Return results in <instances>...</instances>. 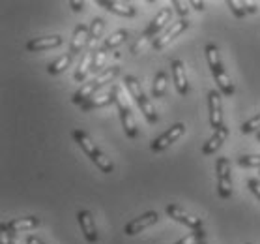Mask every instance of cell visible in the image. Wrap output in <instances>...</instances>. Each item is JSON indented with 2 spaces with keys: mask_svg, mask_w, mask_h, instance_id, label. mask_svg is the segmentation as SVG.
I'll return each instance as SVG.
<instances>
[{
  "mask_svg": "<svg viewBox=\"0 0 260 244\" xmlns=\"http://www.w3.org/2000/svg\"><path fill=\"white\" fill-rule=\"evenodd\" d=\"M70 6L73 12H83L84 10V2H79V0H70Z\"/></svg>",
  "mask_w": 260,
  "mask_h": 244,
  "instance_id": "obj_33",
  "label": "cell"
},
{
  "mask_svg": "<svg viewBox=\"0 0 260 244\" xmlns=\"http://www.w3.org/2000/svg\"><path fill=\"white\" fill-rule=\"evenodd\" d=\"M238 164L242 167H258L260 169V154L240 156V158H238Z\"/></svg>",
  "mask_w": 260,
  "mask_h": 244,
  "instance_id": "obj_30",
  "label": "cell"
},
{
  "mask_svg": "<svg viewBox=\"0 0 260 244\" xmlns=\"http://www.w3.org/2000/svg\"><path fill=\"white\" fill-rule=\"evenodd\" d=\"M118 75H120V66H116V64L109 66V68H105L100 75H95L94 79H90L88 83H84L83 87L73 94L71 100H73V103H77V105H83L84 101H88L92 96L98 94L107 83H113Z\"/></svg>",
  "mask_w": 260,
  "mask_h": 244,
  "instance_id": "obj_1",
  "label": "cell"
},
{
  "mask_svg": "<svg viewBox=\"0 0 260 244\" xmlns=\"http://www.w3.org/2000/svg\"><path fill=\"white\" fill-rule=\"evenodd\" d=\"M26 244H43V242L38 237H34V235H28L26 237Z\"/></svg>",
  "mask_w": 260,
  "mask_h": 244,
  "instance_id": "obj_36",
  "label": "cell"
},
{
  "mask_svg": "<svg viewBox=\"0 0 260 244\" xmlns=\"http://www.w3.org/2000/svg\"><path fill=\"white\" fill-rule=\"evenodd\" d=\"M2 244H8V240H6V235L2 233Z\"/></svg>",
  "mask_w": 260,
  "mask_h": 244,
  "instance_id": "obj_37",
  "label": "cell"
},
{
  "mask_svg": "<svg viewBox=\"0 0 260 244\" xmlns=\"http://www.w3.org/2000/svg\"><path fill=\"white\" fill-rule=\"evenodd\" d=\"M169 24H172V10L171 8H163V10L150 21L148 29L142 32V36L146 38V40H152V42H154L155 38L159 36Z\"/></svg>",
  "mask_w": 260,
  "mask_h": 244,
  "instance_id": "obj_8",
  "label": "cell"
},
{
  "mask_svg": "<svg viewBox=\"0 0 260 244\" xmlns=\"http://www.w3.org/2000/svg\"><path fill=\"white\" fill-rule=\"evenodd\" d=\"M167 85H169V75H167V72L155 73L154 85H152V96H154V98H163L167 92Z\"/></svg>",
  "mask_w": 260,
  "mask_h": 244,
  "instance_id": "obj_24",
  "label": "cell"
},
{
  "mask_svg": "<svg viewBox=\"0 0 260 244\" xmlns=\"http://www.w3.org/2000/svg\"><path fill=\"white\" fill-rule=\"evenodd\" d=\"M77 220H79V226H81V231L84 233V237L88 242H98V231H95V222H94V216L90 210H79L77 212Z\"/></svg>",
  "mask_w": 260,
  "mask_h": 244,
  "instance_id": "obj_17",
  "label": "cell"
},
{
  "mask_svg": "<svg viewBox=\"0 0 260 244\" xmlns=\"http://www.w3.org/2000/svg\"><path fill=\"white\" fill-rule=\"evenodd\" d=\"M71 60H73V57H71L70 53L64 55V57H60V59H56L54 62H51L47 68V72L51 73V75H58V73L66 72L68 68L71 66Z\"/></svg>",
  "mask_w": 260,
  "mask_h": 244,
  "instance_id": "obj_26",
  "label": "cell"
},
{
  "mask_svg": "<svg viewBox=\"0 0 260 244\" xmlns=\"http://www.w3.org/2000/svg\"><path fill=\"white\" fill-rule=\"evenodd\" d=\"M183 131H185V126L182 122H176V124H172L165 133H161L159 137H155L152 145H150V149L154 150V152H163L165 149H169L176 139L183 135Z\"/></svg>",
  "mask_w": 260,
  "mask_h": 244,
  "instance_id": "obj_10",
  "label": "cell"
},
{
  "mask_svg": "<svg viewBox=\"0 0 260 244\" xmlns=\"http://www.w3.org/2000/svg\"><path fill=\"white\" fill-rule=\"evenodd\" d=\"M42 224L40 218L36 216H26V218H15L12 222H4L0 229L4 233H21V231H30V229H36V227Z\"/></svg>",
  "mask_w": 260,
  "mask_h": 244,
  "instance_id": "obj_12",
  "label": "cell"
},
{
  "mask_svg": "<svg viewBox=\"0 0 260 244\" xmlns=\"http://www.w3.org/2000/svg\"><path fill=\"white\" fill-rule=\"evenodd\" d=\"M105 62H107V51L103 47H98L92 53V62H90V72L94 75H100L103 70H105Z\"/></svg>",
  "mask_w": 260,
  "mask_h": 244,
  "instance_id": "obj_23",
  "label": "cell"
},
{
  "mask_svg": "<svg viewBox=\"0 0 260 244\" xmlns=\"http://www.w3.org/2000/svg\"><path fill=\"white\" fill-rule=\"evenodd\" d=\"M157 220H159V214H157L155 210H148V212L141 214L139 218L131 220L129 224H125L124 233L125 235H129V237H133V235H137V233L144 231V229H148L150 226L157 224Z\"/></svg>",
  "mask_w": 260,
  "mask_h": 244,
  "instance_id": "obj_11",
  "label": "cell"
},
{
  "mask_svg": "<svg viewBox=\"0 0 260 244\" xmlns=\"http://www.w3.org/2000/svg\"><path fill=\"white\" fill-rule=\"evenodd\" d=\"M254 131H260V113L258 115H254L253 119H249L245 120L242 124V133H254Z\"/></svg>",
  "mask_w": 260,
  "mask_h": 244,
  "instance_id": "obj_29",
  "label": "cell"
},
{
  "mask_svg": "<svg viewBox=\"0 0 260 244\" xmlns=\"http://www.w3.org/2000/svg\"><path fill=\"white\" fill-rule=\"evenodd\" d=\"M103 29H105V21L101 17H94L92 23H90V30H88V51L94 53L98 49V42H100L101 34H103Z\"/></svg>",
  "mask_w": 260,
  "mask_h": 244,
  "instance_id": "obj_21",
  "label": "cell"
},
{
  "mask_svg": "<svg viewBox=\"0 0 260 244\" xmlns=\"http://www.w3.org/2000/svg\"><path fill=\"white\" fill-rule=\"evenodd\" d=\"M229 137V128L223 126V128H219V130L213 131V135L208 139L204 147H202V156H210V154H215V150L221 149V145L225 143V139Z\"/></svg>",
  "mask_w": 260,
  "mask_h": 244,
  "instance_id": "obj_20",
  "label": "cell"
},
{
  "mask_svg": "<svg viewBox=\"0 0 260 244\" xmlns=\"http://www.w3.org/2000/svg\"><path fill=\"white\" fill-rule=\"evenodd\" d=\"M226 6L231 8V12L236 15L238 19L245 17L247 13H254L258 10V6L254 2H245V0H226Z\"/></svg>",
  "mask_w": 260,
  "mask_h": 244,
  "instance_id": "obj_22",
  "label": "cell"
},
{
  "mask_svg": "<svg viewBox=\"0 0 260 244\" xmlns=\"http://www.w3.org/2000/svg\"><path fill=\"white\" fill-rule=\"evenodd\" d=\"M249 244H251V242H249Z\"/></svg>",
  "mask_w": 260,
  "mask_h": 244,
  "instance_id": "obj_40",
  "label": "cell"
},
{
  "mask_svg": "<svg viewBox=\"0 0 260 244\" xmlns=\"http://www.w3.org/2000/svg\"><path fill=\"white\" fill-rule=\"evenodd\" d=\"M204 53H206L208 64H210L212 75L215 77V83H217L219 90H221V94L232 96V94H234V83H232L231 77L226 75L225 68H223V64H221L217 45H213V43H208L206 49H204Z\"/></svg>",
  "mask_w": 260,
  "mask_h": 244,
  "instance_id": "obj_2",
  "label": "cell"
},
{
  "mask_svg": "<svg viewBox=\"0 0 260 244\" xmlns=\"http://www.w3.org/2000/svg\"><path fill=\"white\" fill-rule=\"evenodd\" d=\"M223 94L221 90H210L208 92V109H210V126L213 131L223 128Z\"/></svg>",
  "mask_w": 260,
  "mask_h": 244,
  "instance_id": "obj_9",
  "label": "cell"
},
{
  "mask_svg": "<svg viewBox=\"0 0 260 244\" xmlns=\"http://www.w3.org/2000/svg\"><path fill=\"white\" fill-rule=\"evenodd\" d=\"M256 139L260 141V131H256Z\"/></svg>",
  "mask_w": 260,
  "mask_h": 244,
  "instance_id": "obj_38",
  "label": "cell"
},
{
  "mask_svg": "<svg viewBox=\"0 0 260 244\" xmlns=\"http://www.w3.org/2000/svg\"><path fill=\"white\" fill-rule=\"evenodd\" d=\"M114 98H116V92H114V85L105 92H100V94L92 96L88 101H84L81 105V111H90V109H98V107H105L109 103H114Z\"/></svg>",
  "mask_w": 260,
  "mask_h": 244,
  "instance_id": "obj_18",
  "label": "cell"
},
{
  "mask_svg": "<svg viewBox=\"0 0 260 244\" xmlns=\"http://www.w3.org/2000/svg\"><path fill=\"white\" fill-rule=\"evenodd\" d=\"M88 30L90 26H86V24H77L75 26V32H73V38H71L70 43L71 57H77L79 53H84V49L88 47Z\"/></svg>",
  "mask_w": 260,
  "mask_h": 244,
  "instance_id": "obj_14",
  "label": "cell"
},
{
  "mask_svg": "<svg viewBox=\"0 0 260 244\" xmlns=\"http://www.w3.org/2000/svg\"><path fill=\"white\" fill-rule=\"evenodd\" d=\"M167 214L171 216L172 220H176V222H180V224H183V226L191 227L193 231H195V229H202L201 218H197V216L185 212V210L180 208L178 205H169V207H167Z\"/></svg>",
  "mask_w": 260,
  "mask_h": 244,
  "instance_id": "obj_13",
  "label": "cell"
},
{
  "mask_svg": "<svg viewBox=\"0 0 260 244\" xmlns=\"http://www.w3.org/2000/svg\"><path fill=\"white\" fill-rule=\"evenodd\" d=\"M2 233H4V231H2ZM4 235H6L8 244H19L17 238H15V233H4Z\"/></svg>",
  "mask_w": 260,
  "mask_h": 244,
  "instance_id": "obj_35",
  "label": "cell"
},
{
  "mask_svg": "<svg viewBox=\"0 0 260 244\" xmlns=\"http://www.w3.org/2000/svg\"><path fill=\"white\" fill-rule=\"evenodd\" d=\"M172 6L176 8V13L180 15L182 19H187V12H189V8L185 2H180V0H172Z\"/></svg>",
  "mask_w": 260,
  "mask_h": 244,
  "instance_id": "obj_31",
  "label": "cell"
},
{
  "mask_svg": "<svg viewBox=\"0 0 260 244\" xmlns=\"http://www.w3.org/2000/svg\"><path fill=\"white\" fill-rule=\"evenodd\" d=\"M204 235H206V233L202 231V229H195V231L187 233L185 237H182L178 242H174V244H199L202 238H204Z\"/></svg>",
  "mask_w": 260,
  "mask_h": 244,
  "instance_id": "obj_28",
  "label": "cell"
},
{
  "mask_svg": "<svg viewBox=\"0 0 260 244\" xmlns=\"http://www.w3.org/2000/svg\"><path fill=\"white\" fill-rule=\"evenodd\" d=\"M73 139H75V141L79 143V147L84 150V154L88 156L90 160L100 167L101 173H113L114 171V166H113V161H111V158H107V156L101 152L100 147L90 139V135L86 133V131L73 130Z\"/></svg>",
  "mask_w": 260,
  "mask_h": 244,
  "instance_id": "obj_3",
  "label": "cell"
},
{
  "mask_svg": "<svg viewBox=\"0 0 260 244\" xmlns=\"http://www.w3.org/2000/svg\"><path fill=\"white\" fill-rule=\"evenodd\" d=\"M90 62H92V53L86 49V51L81 55V62H79V68H77V72H75V79H77L79 83H83L84 77H86V73L90 72Z\"/></svg>",
  "mask_w": 260,
  "mask_h": 244,
  "instance_id": "obj_27",
  "label": "cell"
},
{
  "mask_svg": "<svg viewBox=\"0 0 260 244\" xmlns=\"http://www.w3.org/2000/svg\"><path fill=\"white\" fill-rule=\"evenodd\" d=\"M127 36H129L127 30H116V32H113L109 38H105V42H103L101 47L105 49V51H111V49L118 47L120 43H124L125 40H127Z\"/></svg>",
  "mask_w": 260,
  "mask_h": 244,
  "instance_id": "obj_25",
  "label": "cell"
},
{
  "mask_svg": "<svg viewBox=\"0 0 260 244\" xmlns=\"http://www.w3.org/2000/svg\"><path fill=\"white\" fill-rule=\"evenodd\" d=\"M187 29H189V21H187V19H180V21H176V23L169 24V26L161 32L159 36L152 42V47H154L155 51H161V49L167 47L174 38L180 36L183 30H187Z\"/></svg>",
  "mask_w": 260,
  "mask_h": 244,
  "instance_id": "obj_7",
  "label": "cell"
},
{
  "mask_svg": "<svg viewBox=\"0 0 260 244\" xmlns=\"http://www.w3.org/2000/svg\"><path fill=\"white\" fill-rule=\"evenodd\" d=\"M171 73L176 85V90L182 96H185L189 92V85H187V75H185V66L182 60H172L171 62Z\"/></svg>",
  "mask_w": 260,
  "mask_h": 244,
  "instance_id": "obj_19",
  "label": "cell"
},
{
  "mask_svg": "<svg viewBox=\"0 0 260 244\" xmlns=\"http://www.w3.org/2000/svg\"><path fill=\"white\" fill-rule=\"evenodd\" d=\"M64 43V38L54 34V36H45V38H36V40H30L26 43V49L30 53H42V51H47V49L60 47Z\"/></svg>",
  "mask_w": 260,
  "mask_h": 244,
  "instance_id": "obj_16",
  "label": "cell"
},
{
  "mask_svg": "<svg viewBox=\"0 0 260 244\" xmlns=\"http://www.w3.org/2000/svg\"><path fill=\"white\" fill-rule=\"evenodd\" d=\"M215 175H217V192L223 199L232 196V179H231V161L229 158L221 156L215 161Z\"/></svg>",
  "mask_w": 260,
  "mask_h": 244,
  "instance_id": "obj_6",
  "label": "cell"
},
{
  "mask_svg": "<svg viewBox=\"0 0 260 244\" xmlns=\"http://www.w3.org/2000/svg\"><path fill=\"white\" fill-rule=\"evenodd\" d=\"M189 6H193L197 12H202L204 10V2H199V0H189Z\"/></svg>",
  "mask_w": 260,
  "mask_h": 244,
  "instance_id": "obj_34",
  "label": "cell"
},
{
  "mask_svg": "<svg viewBox=\"0 0 260 244\" xmlns=\"http://www.w3.org/2000/svg\"><path fill=\"white\" fill-rule=\"evenodd\" d=\"M98 4L101 8H105L107 12L116 13L120 17H135L137 8L127 2H120V0H98Z\"/></svg>",
  "mask_w": 260,
  "mask_h": 244,
  "instance_id": "obj_15",
  "label": "cell"
},
{
  "mask_svg": "<svg viewBox=\"0 0 260 244\" xmlns=\"http://www.w3.org/2000/svg\"><path fill=\"white\" fill-rule=\"evenodd\" d=\"M199 244H206V240H204V238H202V240H201V242H199Z\"/></svg>",
  "mask_w": 260,
  "mask_h": 244,
  "instance_id": "obj_39",
  "label": "cell"
},
{
  "mask_svg": "<svg viewBox=\"0 0 260 244\" xmlns=\"http://www.w3.org/2000/svg\"><path fill=\"white\" fill-rule=\"evenodd\" d=\"M114 92H116V98H114V103H116V109L120 113V120H122V126H124L125 135L135 139L139 135V128H137V122L133 119V113H131V107L127 100H125V92L122 89V85H114Z\"/></svg>",
  "mask_w": 260,
  "mask_h": 244,
  "instance_id": "obj_5",
  "label": "cell"
},
{
  "mask_svg": "<svg viewBox=\"0 0 260 244\" xmlns=\"http://www.w3.org/2000/svg\"><path fill=\"white\" fill-rule=\"evenodd\" d=\"M124 83H125V89H127V92H129V96L137 101V105L141 107V113L146 117V120L150 122V124H155V122H157V113H155L152 101L148 100L146 94L142 92L141 81H139L137 77H133V75H125Z\"/></svg>",
  "mask_w": 260,
  "mask_h": 244,
  "instance_id": "obj_4",
  "label": "cell"
},
{
  "mask_svg": "<svg viewBox=\"0 0 260 244\" xmlns=\"http://www.w3.org/2000/svg\"><path fill=\"white\" fill-rule=\"evenodd\" d=\"M247 186H249V190L253 192L254 196H256V197L260 199V180H256V179H249V180H247Z\"/></svg>",
  "mask_w": 260,
  "mask_h": 244,
  "instance_id": "obj_32",
  "label": "cell"
}]
</instances>
